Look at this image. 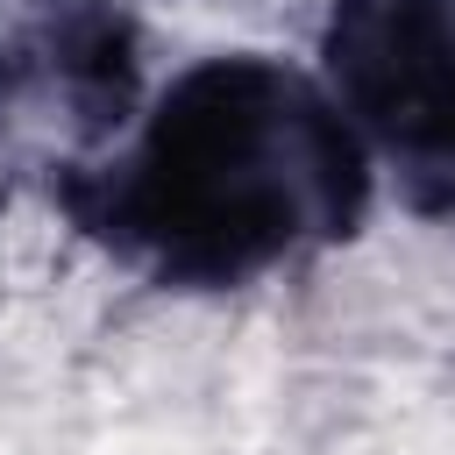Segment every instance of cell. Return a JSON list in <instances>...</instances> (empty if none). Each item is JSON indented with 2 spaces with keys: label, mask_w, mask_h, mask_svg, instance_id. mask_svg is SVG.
I'll return each instance as SVG.
<instances>
[{
  "label": "cell",
  "mask_w": 455,
  "mask_h": 455,
  "mask_svg": "<svg viewBox=\"0 0 455 455\" xmlns=\"http://www.w3.org/2000/svg\"><path fill=\"white\" fill-rule=\"evenodd\" d=\"M363 156L334 100L263 57H220L171 85L121 192L128 228L164 270L235 284L299 242L348 235Z\"/></svg>",
  "instance_id": "cell-1"
},
{
  "label": "cell",
  "mask_w": 455,
  "mask_h": 455,
  "mask_svg": "<svg viewBox=\"0 0 455 455\" xmlns=\"http://www.w3.org/2000/svg\"><path fill=\"white\" fill-rule=\"evenodd\" d=\"M327 78L412 206H455V0H334Z\"/></svg>",
  "instance_id": "cell-2"
}]
</instances>
